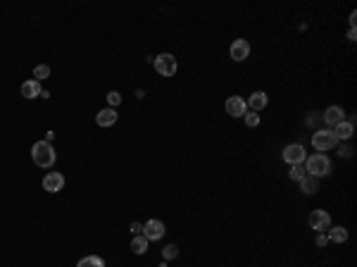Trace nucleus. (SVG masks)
Listing matches in <instances>:
<instances>
[{"mask_svg": "<svg viewBox=\"0 0 357 267\" xmlns=\"http://www.w3.org/2000/svg\"><path fill=\"white\" fill-rule=\"evenodd\" d=\"M62 188H64V177H62L60 172H48V174L43 177V191L57 193V191H62Z\"/></svg>", "mask_w": 357, "mask_h": 267, "instance_id": "1a4fd4ad", "label": "nucleus"}, {"mask_svg": "<svg viewBox=\"0 0 357 267\" xmlns=\"http://www.w3.org/2000/svg\"><path fill=\"white\" fill-rule=\"evenodd\" d=\"M243 117H246V124H248V126H250V129H255V126H260V115H257V112H252V110H250V112H246Z\"/></svg>", "mask_w": 357, "mask_h": 267, "instance_id": "4be33fe9", "label": "nucleus"}, {"mask_svg": "<svg viewBox=\"0 0 357 267\" xmlns=\"http://www.w3.org/2000/svg\"><path fill=\"white\" fill-rule=\"evenodd\" d=\"M41 93H43V89H41V84H38L36 79H29V81H24V84H22V95H24L27 100L38 98Z\"/></svg>", "mask_w": 357, "mask_h": 267, "instance_id": "4468645a", "label": "nucleus"}, {"mask_svg": "<svg viewBox=\"0 0 357 267\" xmlns=\"http://www.w3.org/2000/svg\"><path fill=\"white\" fill-rule=\"evenodd\" d=\"M288 177L293 179V181H302V179L307 177L305 162H300V165H291V172H288Z\"/></svg>", "mask_w": 357, "mask_h": 267, "instance_id": "aec40b11", "label": "nucleus"}, {"mask_svg": "<svg viewBox=\"0 0 357 267\" xmlns=\"http://www.w3.org/2000/svg\"><path fill=\"white\" fill-rule=\"evenodd\" d=\"M226 112H229V117H243L248 112V103L241 98V95H231L229 100H226Z\"/></svg>", "mask_w": 357, "mask_h": 267, "instance_id": "6e6552de", "label": "nucleus"}, {"mask_svg": "<svg viewBox=\"0 0 357 267\" xmlns=\"http://www.w3.org/2000/svg\"><path fill=\"white\" fill-rule=\"evenodd\" d=\"M53 139H55V134H53V131H48V134H46V141H48V143H53Z\"/></svg>", "mask_w": 357, "mask_h": 267, "instance_id": "cd10ccee", "label": "nucleus"}, {"mask_svg": "<svg viewBox=\"0 0 357 267\" xmlns=\"http://www.w3.org/2000/svg\"><path fill=\"white\" fill-rule=\"evenodd\" d=\"M305 146H300V143H291V146H286L283 148V162L286 165H300V162H305Z\"/></svg>", "mask_w": 357, "mask_h": 267, "instance_id": "423d86ee", "label": "nucleus"}, {"mask_svg": "<svg viewBox=\"0 0 357 267\" xmlns=\"http://www.w3.org/2000/svg\"><path fill=\"white\" fill-rule=\"evenodd\" d=\"M229 53H231V60H236V62H243V60L250 55V43H248L246 38H236V41L231 43Z\"/></svg>", "mask_w": 357, "mask_h": 267, "instance_id": "9d476101", "label": "nucleus"}, {"mask_svg": "<svg viewBox=\"0 0 357 267\" xmlns=\"http://www.w3.org/2000/svg\"><path fill=\"white\" fill-rule=\"evenodd\" d=\"M129 229H131V234H134V236L143 234V224H140V222H131V227H129Z\"/></svg>", "mask_w": 357, "mask_h": 267, "instance_id": "393cba45", "label": "nucleus"}, {"mask_svg": "<svg viewBox=\"0 0 357 267\" xmlns=\"http://www.w3.org/2000/svg\"><path fill=\"white\" fill-rule=\"evenodd\" d=\"M305 170H307L310 177L322 179V177H326V174H331V160L324 153H314V155L305 157Z\"/></svg>", "mask_w": 357, "mask_h": 267, "instance_id": "f03ea898", "label": "nucleus"}, {"mask_svg": "<svg viewBox=\"0 0 357 267\" xmlns=\"http://www.w3.org/2000/svg\"><path fill=\"white\" fill-rule=\"evenodd\" d=\"M355 36H357V33H355V27H350V31H348V38H350V41H355Z\"/></svg>", "mask_w": 357, "mask_h": 267, "instance_id": "bb28decb", "label": "nucleus"}, {"mask_svg": "<svg viewBox=\"0 0 357 267\" xmlns=\"http://www.w3.org/2000/svg\"><path fill=\"white\" fill-rule=\"evenodd\" d=\"M108 103H110V108H117V105L122 103V95H119L117 91H110V93H108Z\"/></svg>", "mask_w": 357, "mask_h": 267, "instance_id": "b1692460", "label": "nucleus"}, {"mask_svg": "<svg viewBox=\"0 0 357 267\" xmlns=\"http://www.w3.org/2000/svg\"><path fill=\"white\" fill-rule=\"evenodd\" d=\"M176 255H179V248H176L174 243H169V246H165V251H162V258H165V260H174Z\"/></svg>", "mask_w": 357, "mask_h": 267, "instance_id": "5701e85b", "label": "nucleus"}, {"mask_svg": "<svg viewBox=\"0 0 357 267\" xmlns=\"http://www.w3.org/2000/svg\"><path fill=\"white\" fill-rule=\"evenodd\" d=\"M148 238L143 236V234H138V236H134V241H131V251L136 253V255H143L145 251H148Z\"/></svg>", "mask_w": 357, "mask_h": 267, "instance_id": "a211bd4d", "label": "nucleus"}, {"mask_svg": "<svg viewBox=\"0 0 357 267\" xmlns=\"http://www.w3.org/2000/svg\"><path fill=\"white\" fill-rule=\"evenodd\" d=\"M33 77H36L38 84L46 81V79L50 77V67H48V64H36V67H33Z\"/></svg>", "mask_w": 357, "mask_h": 267, "instance_id": "412c9836", "label": "nucleus"}, {"mask_svg": "<svg viewBox=\"0 0 357 267\" xmlns=\"http://www.w3.org/2000/svg\"><path fill=\"white\" fill-rule=\"evenodd\" d=\"M267 103H269V95H267L264 91H255V93L248 98V108H250L252 112H260L262 108H267Z\"/></svg>", "mask_w": 357, "mask_h": 267, "instance_id": "f8f14e48", "label": "nucleus"}, {"mask_svg": "<svg viewBox=\"0 0 357 267\" xmlns=\"http://www.w3.org/2000/svg\"><path fill=\"white\" fill-rule=\"evenodd\" d=\"M350 153H353V148H341V157L343 155H350Z\"/></svg>", "mask_w": 357, "mask_h": 267, "instance_id": "c85d7f7f", "label": "nucleus"}, {"mask_svg": "<svg viewBox=\"0 0 357 267\" xmlns=\"http://www.w3.org/2000/svg\"><path fill=\"white\" fill-rule=\"evenodd\" d=\"M77 267H105V260L98 258V255H86L77 263Z\"/></svg>", "mask_w": 357, "mask_h": 267, "instance_id": "6ab92c4d", "label": "nucleus"}, {"mask_svg": "<svg viewBox=\"0 0 357 267\" xmlns=\"http://www.w3.org/2000/svg\"><path fill=\"white\" fill-rule=\"evenodd\" d=\"M336 143H338V139L333 136V131H331V129H319V131H314V134H312V146H314V150H319V153H326V150H331Z\"/></svg>", "mask_w": 357, "mask_h": 267, "instance_id": "7ed1b4c3", "label": "nucleus"}, {"mask_svg": "<svg viewBox=\"0 0 357 267\" xmlns=\"http://www.w3.org/2000/svg\"><path fill=\"white\" fill-rule=\"evenodd\" d=\"M31 160H33L38 167L50 170V167L55 165V160H57L53 143H48V141H36V143L31 146Z\"/></svg>", "mask_w": 357, "mask_h": 267, "instance_id": "f257e3e1", "label": "nucleus"}, {"mask_svg": "<svg viewBox=\"0 0 357 267\" xmlns=\"http://www.w3.org/2000/svg\"><path fill=\"white\" fill-rule=\"evenodd\" d=\"M329 241H333V243H345L348 241V229L345 227H329Z\"/></svg>", "mask_w": 357, "mask_h": 267, "instance_id": "f3484780", "label": "nucleus"}, {"mask_svg": "<svg viewBox=\"0 0 357 267\" xmlns=\"http://www.w3.org/2000/svg\"><path fill=\"white\" fill-rule=\"evenodd\" d=\"M155 72L160 77H174L176 74V58L171 53H160L155 58Z\"/></svg>", "mask_w": 357, "mask_h": 267, "instance_id": "39448f33", "label": "nucleus"}, {"mask_svg": "<svg viewBox=\"0 0 357 267\" xmlns=\"http://www.w3.org/2000/svg\"><path fill=\"white\" fill-rule=\"evenodd\" d=\"M314 243H317L319 248H324V246L329 243V236H326V234H317V241H314Z\"/></svg>", "mask_w": 357, "mask_h": 267, "instance_id": "a878e982", "label": "nucleus"}, {"mask_svg": "<svg viewBox=\"0 0 357 267\" xmlns=\"http://www.w3.org/2000/svg\"><path fill=\"white\" fill-rule=\"evenodd\" d=\"M307 224H310V229H314L317 234H324L331 227V215L326 210H312L310 217H307Z\"/></svg>", "mask_w": 357, "mask_h": 267, "instance_id": "20e7f679", "label": "nucleus"}, {"mask_svg": "<svg viewBox=\"0 0 357 267\" xmlns=\"http://www.w3.org/2000/svg\"><path fill=\"white\" fill-rule=\"evenodd\" d=\"M331 131H333L336 139L348 141V139H353V134H355V124H353V122H341V124H336Z\"/></svg>", "mask_w": 357, "mask_h": 267, "instance_id": "ddd939ff", "label": "nucleus"}, {"mask_svg": "<svg viewBox=\"0 0 357 267\" xmlns=\"http://www.w3.org/2000/svg\"><path fill=\"white\" fill-rule=\"evenodd\" d=\"M117 110L114 108H105V110H100L98 115H95V122H98V126H112L114 122H117Z\"/></svg>", "mask_w": 357, "mask_h": 267, "instance_id": "2eb2a0df", "label": "nucleus"}, {"mask_svg": "<svg viewBox=\"0 0 357 267\" xmlns=\"http://www.w3.org/2000/svg\"><path fill=\"white\" fill-rule=\"evenodd\" d=\"M324 122H326L329 126H336V124L345 122L343 108H341V105H331V108H326V110H324Z\"/></svg>", "mask_w": 357, "mask_h": 267, "instance_id": "9b49d317", "label": "nucleus"}, {"mask_svg": "<svg viewBox=\"0 0 357 267\" xmlns=\"http://www.w3.org/2000/svg\"><path fill=\"white\" fill-rule=\"evenodd\" d=\"M143 236L148 238V241H160V238L165 236V224L160 220H148L143 224Z\"/></svg>", "mask_w": 357, "mask_h": 267, "instance_id": "0eeeda50", "label": "nucleus"}, {"mask_svg": "<svg viewBox=\"0 0 357 267\" xmlns=\"http://www.w3.org/2000/svg\"><path fill=\"white\" fill-rule=\"evenodd\" d=\"M300 191L305 193V196H314V193L319 191V179H314V177L307 174V177L300 181Z\"/></svg>", "mask_w": 357, "mask_h": 267, "instance_id": "dca6fc26", "label": "nucleus"}]
</instances>
